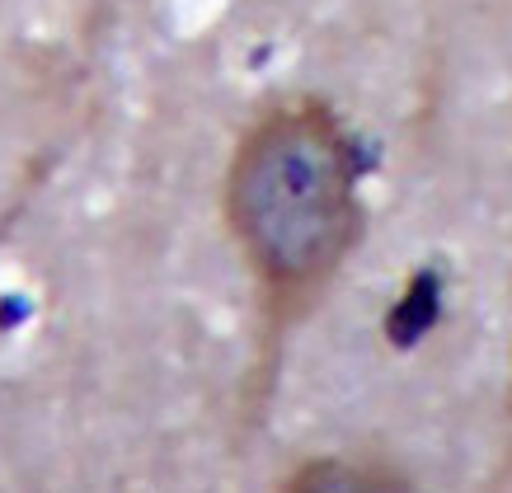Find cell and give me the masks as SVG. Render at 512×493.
<instances>
[{
  "instance_id": "obj_1",
  "label": "cell",
  "mask_w": 512,
  "mask_h": 493,
  "mask_svg": "<svg viewBox=\"0 0 512 493\" xmlns=\"http://www.w3.org/2000/svg\"><path fill=\"white\" fill-rule=\"evenodd\" d=\"M362 165L339 113L320 99L268 108L226 165V226L268 315L325 292L362 235Z\"/></svg>"
},
{
  "instance_id": "obj_2",
  "label": "cell",
  "mask_w": 512,
  "mask_h": 493,
  "mask_svg": "<svg viewBox=\"0 0 512 493\" xmlns=\"http://www.w3.org/2000/svg\"><path fill=\"white\" fill-rule=\"evenodd\" d=\"M282 493H409V479L381 456H315L296 465Z\"/></svg>"
}]
</instances>
